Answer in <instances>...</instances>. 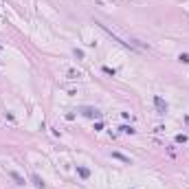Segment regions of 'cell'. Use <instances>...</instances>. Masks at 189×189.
<instances>
[{
	"mask_svg": "<svg viewBox=\"0 0 189 189\" xmlns=\"http://www.w3.org/2000/svg\"><path fill=\"white\" fill-rule=\"evenodd\" d=\"M94 130H97V132L103 130V121H97V123H94Z\"/></svg>",
	"mask_w": 189,
	"mask_h": 189,
	"instance_id": "obj_13",
	"label": "cell"
},
{
	"mask_svg": "<svg viewBox=\"0 0 189 189\" xmlns=\"http://www.w3.org/2000/svg\"><path fill=\"white\" fill-rule=\"evenodd\" d=\"M81 115L84 117H88V119H101V112L97 110V108H81Z\"/></svg>",
	"mask_w": 189,
	"mask_h": 189,
	"instance_id": "obj_2",
	"label": "cell"
},
{
	"mask_svg": "<svg viewBox=\"0 0 189 189\" xmlns=\"http://www.w3.org/2000/svg\"><path fill=\"white\" fill-rule=\"evenodd\" d=\"M0 51H2V46H0Z\"/></svg>",
	"mask_w": 189,
	"mask_h": 189,
	"instance_id": "obj_15",
	"label": "cell"
},
{
	"mask_svg": "<svg viewBox=\"0 0 189 189\" xmlns=\"http://www.w3.org/2000/svg\"><path fill=\"white\" fill-rule=\"evenodd\" d=\"M185 123H187V125H189V115H185Z\"/></svg>",
	"mask_w": 189,
	"mask_h": 189,
	"instance_id": "obj_14",
	"label": "cell"
},
{
	"mask_svg": "<svg viewBox=\"0 0 189 189\" xmlns=\"http://www.w3.org/2000/svg\"><path fill=\"white\" fill-rule=\"evenodd\" d=\"M112 158H117V160H121V163H125V165H130V163H132V158H130V156H125V154H121V152H112Z\"/></svg>",
	"mask_w": 189,
	"mask_h": 189,
	"instance_id": "obj_3",
	"label": "cell"
},
{
	"mask_svg": "<svg viewBox=\"0 0 189 189\" xmlns=\"http://www.w3.org/2000/svg\"><path fill=\"white\" fill-rule=\"evenodd\" d=\"M154 106H156L158 115H165V112H167V101L160 97V94H154Z\"/></svg>",
	"mask_w": 189,
	"mask_h": 189,
	"instance_id": "obj_1",
	"label": "cell"
},
{
	"mask_svg": "<svg viewBox=\"0 0 189 189\" xmlns=\"http://www.w3.org/2000/svg\"><path fill=\"white\" fill-rule=\"evenodd\" d=\"M119 130H121V132H123V134H130V136H132V134H134V132H136V130H134V128H132V125H121Z\"/></svg>",
	"mask_w": 189,
	"mask_h": 189,
	"instance_id": "obj_7",
	"label": "cell"
},
{
	"mask_svg": "<svg viewBox=\"0 0 189 189\" xmlns=\"http://www.w3.org/2000/svg\"><path fill=\"white\" fill-rule=\"evenodd\" d=\"M178 60H180L183 64H189V53H180V55H178Z\"/></svg>",
	"mask_w": 189,
	"mask_h": 189,
	"instance_id": "obj_11",
	"label": "cell"
},
{
	"mask_svg": "<svg viewBox=\"0 0 189 189\" xmlns=\"http://www.w3.org/2000/svg\"><path fill=\"white\" fill-rule=\"evenodd\" d=\"M9 176H11V178H13V180H15L18 185H24V178H22L20 174H18V172H9Z\"/></svg>",
	"mask_w": 189,
	"mask_h": 189,
	"instance_id": "obj_6",
	"label": "cell"
},
{
	"mask_svg": "<svg viewBox=\"0 0 189 189\" xmlns=\"http://www.w3.org/2000/svg\"><path fill=\"white\" fill-rule=\"evenodd\" d=\"M77 174L84 178V180H88V178H90V169L84 167V165H77Z\"/></svg>",
	"mask_w": 189,
	"mask_h": 189,
	"instance_id": "obj_4",
	"label": "cell"
},
{
	"mask_svg": "<svg viewBox=\"0 0 189 189\" xmlns=\"http://www.w3.org/2000/svg\"><path fill=\"white\" fill-rule=\"evenodd\" d=\"M68 77L70 79H77V77H81V73L79 70H68Z\"/></svg>",
	"mask_w": 189,
	"mask_h": 189,
	"instance_id": "obj_12",
	"label": "cell"
},
{
	"mask_svg": "<svg viewBox=\"0 0 189 189\" xmlns=\"http://www.w3.org/2000/svg\"><path fill=\"white\" fill-rule=\"evenodd\" d=\"M31 180H33V185H35L37 189H44V180H42V178L37 176V174H33V178H31Z\"/></svg>",
	"mask_w": 189,
	"mask_h": 189,
	"instance_id": "obj_5",
	"label": "cell"
},
{
	"mask_svg": "<svg viewBox=\"0 0 189 189\" xmlns=\"http://www.w3.org/2000/svg\"><path fill=\"white\" fill-rule=\"evenodd\" d=\"M176 143L178 145H185L187 143V134H176Z\"/></svg>",
	"mask_w": 189,
	"mask_h": 189,
	"instance_id": "obj_9",
	"label": "cell"
},
{
	"mask_svg": "<svg viewBox=\"0 0 189 189\" xmlns=\"http://www.w3.org/2000/svg\"><path fill=\"white\" fill-rule=\"evenodd\" d=\"M101 70L106 73V75H110V77H115V75H117V70H115V68H110V66H101Z\"/></svg>",
	"mask_w": 189,
	"mask_h": 189,
	"instance_id": "obj_8",
	"label": "cell"
},
{
	"mask_svg": "<svg viewBox=\"0 0 189 189\" xmlns=\"http://www.w3.org/2000/svg\"><path fill=\"white\" fill-rule=\"evenodd\" d=\"M73 55H75L77 60H84V51H81V49H73Z\"/></svg>",
	"mask_w": 189,
	"mask_h": 189,
	"instance_id": "obj_10",
	"label": "cell"
}]
</instances>
